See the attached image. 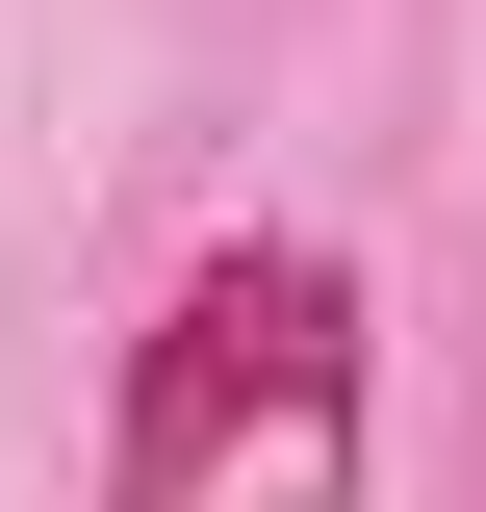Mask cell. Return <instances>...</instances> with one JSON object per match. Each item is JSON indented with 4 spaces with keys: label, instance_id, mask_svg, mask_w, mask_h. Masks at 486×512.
I'll return each instance as SVG.
<instances>
[{
    "label": "cell",
    "instance_id": "1",
    "mask_svg": "<svg viewBox=\"0 0 486 512\" xmlns=\"http://www.w3.org/2000/svg\"><path fill=\"white\" fill-rule=\"evenodd\" d=\"M359 410H384L359 256L205 231L154 282V333H128V384H103V512H359Z\"/></svg>",
    "mask_w": 486,
    "mask_h": 512
}]
</instances>
